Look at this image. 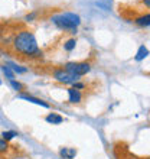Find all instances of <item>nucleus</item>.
<instances>
[{"instance_id":"18","label":"nucleus","mask_w":150,"mask_h":159,"mask_svg":"<svg viewBox=\"0 0 150 159\" xmlns=\"http://www.w3.org/2000/svg\"><path fill=\"white\" fill-rule=\"evenodd\" d=\"M140 3H142L146 9H149L150 10V0H140Z\"/></svg>"},{"instance_id":"12","label":"nucleus","mask_w":150,"mask_h":159,"mask_svg":"<svg viewBox=\"0 0 150 159\" xmlns=\"http://www.w3.org/2000/svg\"><path fill=\"white\" fill-rule=\"evenodd\" d=\"M2 71H3V74L9 78V81H12V80H15V72L10 70V67H9L7 64L6 65H2Z\"/></svg>"},{"instance_id":"20","label":"nucleus","mask_w":150,"mask_h":159,"mask_svg":"<svg viewBox=\"0 0 150 159\" xmlns=\"http://www.w3.org/2000/svg\"><path fill=\"white\" fill-rule=\"evenodd\" d=\"M0 84H2V80H0Z\"/></svg>"},{"instance_id":"4","label":"nucleus","mask_w":150,"mask_h":159,"mask_svg":"<svg viewBox=\"0 0 150 159\" xmlns=\"http://www.w3.org/2000/svg\"><path fill=\"white\" fill-rule=\"evenodd\" d=\"M52 77H54L55 81H58V83L64 84V85H72L74 83H77V81H79L78 77L72 75V74H69L68 71H65L62 68H56L54 72H52Z\"/></svg>"},{"instance_id":"8","label":"nucleus","mask_w":150,"mask_h":159,"mask_svg":"<svg viewBox=\"0 0 150 159\" xmlns=\"http://www.w3.org/2000/svg\"><path fill=\"white\" fill-rule=\"evenodd\" d=\"M45 120L49 123V125H61L64 121V117L59 116L58 113H49L48 116L45 117Z\"/></svg>"},{"instance_id":"10","label":"nucleus","mask_w":150,"mask_h":159,"mask_svg":"<svg viewBox=\"0 0 150 159\" xmlns=\"http://www.w3.org/2000/svg\"><path fill=\"white\" fill-rule=\"evenodd\" d=\"M59 155L62 156L64 159H74L77 156V151L72 149V148H62L59 151Z\"/></svg>"},{"instance_id":"7","label":"nucleus","mask_w":150,"mask_h":159,"mask_svg":"<svg viewBox=\"0 0 150 159\" xmlns=\"http://www.w3.org/2000/svg\"><path fill=\"white\" fill-rule=\"evenodd\" d=\"M19 97H20L22 100L30 101V103H35V104H38V106H42V107H45V109H49V104H48V103H45L43 100H41V98H36V97H33V96H28V94H20Z\"/></svg>"},{"instance_id":"19","label":"nucleus","mask_w":150,"mask_h":159,"mask_svg":"<svg viewBox=\"0 0 150 159\" xmlns=\"http://www.w3.org/2000/svg\"><path fill=\"white\" fill-rule=\"evenodd\" d=\"M4 32H6V29H4V25H2V23H0V36H3Z\"/></svg>"},{"instance_id":"11","label":"nucleus","mask_w":150,"mask_h":159,"mask_svg":"<svg viewBox=\"0 0 150 159\" xmlns=\"http://www.w3.org/2000/svg\"><path fill=\"white\" fill-rule=\"evenodd\" d=\"M10 145H9L7 140H4L2 136H0V155H7L10 152Z\"/></svg>"},{"instance_id":"15","label":"nucleus","mask_w":150,"mask_h":159,"mask_svg":"<svg viewBox=\"0 0 150 159\" xmlns=\"http://www.w3.org/2000/svg\"><path fill=\"white\" fill-rule=\"evenodd\" d=\"M0 136H2V138H3L4 140L10 142V140H12V139L15 138V136H17V133H16V132H13V130H7V132H3V133L0 134Z\"/></svg>"},{"instance_id":"16","label":"nucleus","mask_w":150,"mask_h":159,"mask_svg":"<svg viewBox=\"0 0 150 159\" xmlns=\"http://www.w3.org/2000/svg\"><path fill=\"white\" fill-rule=\"evenodd\" d=\"M10 84H12V87L15 88L16 91H22V90L25 88V85H23L22 83H19V81H16V80H12V81H10Z\"/></svg>"},{"instance_id":"14","label":"nucleus","mask_w":150,"mask_h":159,"mask_svg":"<svg viewBox=\"0 0 150 159\" xmlns=\"http://www.w3.org/2000/svg\"><path fill=\"white\" fill-rule=\"evenodd\" d=\"M7 65L10 67V70H12L13 72H17V74H25V72L28 71L26 68H22V67H19V65H16V64H13V62H9Z\"/></svg>"},{"instance_id":"13","label":"nucleus","mask_w":150,"mask_h":159,"mask_svg":"<svg viewBox=\"0 0 150 159\" xmlns=\"http://www.w3.org/2000/svg\"><path fill=\"white\" fill-rule=\"evenodd\" d=\"M75 46H77V39L72 38V39H68V41L64 43V49L68 51V52H71L72 49H75Z\"/></svg>"},{"instance_id":"17","label":"nucleus","mask_w":150,"mask_h":159,"mask_svg":"<svg viewBox=\"0 0 150 159\" xmlns=\"http://www.w3.org/2000/svg\"><path fill=\"white\" fill-rule=\"evenodd\" d=\"M87 87L84 83H81V81H77V83L72 84V88H75V90H84V88Z\"/></svg>"},{"instance_id":"3","label":"nucleus","mask_w":150,"mask_h":159,"mask_svg":"<svg viewBox=\"0 0 150 159\" xmlns=\"http://www.w3.org/2000/svg\"><path fill=\"white\" fill-rule=\"evenodd\" d=\"M64 70L68 71L72 75L81 78L82 75H87L88 72L91 71V64L87 62V61H82V62H68L64 65Z\"/></svg>"},{"instance_id":"9","label":"nucleus","mask_w":150,"mask_h":159,"mask_svg":"<svg viewBox=\"0 0 150 159\" xmlns=\"http://www.w3.org/2000/svg\"><path fill=\"white\" fill-rule=\"evenodd\" d=\"M147 57H149V49H147L144 45L139 46V49H137V52H136V57H134V59H136L137 62H140V61H143V59L147 58Z\"/></svg>"},{"instance_id":"1","label":"nucleus","mask_w":150,"mask_h":159,"mask_svg":"<svg viewBox=\"0 0 150 159\" xmlns=\"http://www.w3.org/2000/svg\"><path fill=\"white\" fill-rule=\"evenodd\" d=\"M9 45L12 46L16 57L19 55L23 59H38L42 58V55H43L42 51L39 49L33 32L29 29H20L19 32H16L12 36Z\"/></svg>"},{"instance_id":"2","label":"nucleus","mask_w":150,"mask_h":159,"mask_svg":"<svg viewBox=\"0 0 150 159\" xmlns=\"http://www.w3.org/2000/svg\"><path fill=\"white\" fill-rule=\"evenodd\" d=\"M51 22L54 23L56 28H59L64 32H69V34H75L78 26L81 25V17L77 13H71V12H65L61 15L51 17Z\"/></svg>"},{"instance_id":"5","label":"nucleus","mask_w":150,"mask_h":159,"mask_svg":"<svg viewBox=\"0 0 150 159\" xmlns=\"http://www.w3.org/2000/svg\"><path fill=\"white\" fill-rule=\"evenodd\" d=\"M68 100L71 104H79L82 101V93L81 90H75V88H68Z\"/></svg>"},{"instance_id":"6","label":"nucleus","mask_w":150,"mask_h":159,"mask_svg":"<svg viewBox=\"0 0 150 159\" xmlns=\"http://www.w3.org/2000/svg\"><path fill=\"white\" fill-rule=\"evenodd\" d=\"M134 25L139 28H150V13H143L133 19Z\"/></svg>"}]
</instances>
